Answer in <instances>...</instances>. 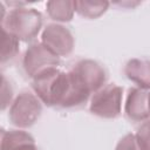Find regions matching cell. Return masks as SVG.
Returning a JSON list of instances; mask_svg holds the SVG:
<instances>
[{
	"label": "cell",
	"mask_w": 150,
	"mask_h": 150,
	"mask_svg": "<svg viewBox=\"0 0 150 150\" xmlns=\"http://www.w3.org/2000/svg\"><path fill=\"white\" fill-rule=\"evenodd\" d=\"M32 88L46 105L64 109L81 107L93 95L73 69L62 71L57 67L46 69L34 76Z\"/></svg>",
	"instance_id": "6da1fadb"
},
{
	"label": "cell",
	"mask_w": 150,
	"mask_h": 150,
	"mask_svg": "<svg viewBox=\"0 0 150 150\" xmlns=\"http://www.w3.org/2000/svg\"><path fill=\"white\" fill-rule=\"evenodd\" d=\"M42 27V15L35 8L23 6L11 9L1 19V28L6 29L21 41L33 40Z\"/></svg>",
	"instance_id": "7a4b0ae2"
},
{
	"label": "cell",
	"mask_w": 150,
	"mask_h": 150,
	"mask_svg": "<svg viewBox=\"0 0 150 150\" xmlns=\"http://www.w3.org/2000/svg\"><path fill=\"white\" fill-rule=\"evenodd\" d=\"M42 112L41 100L30 91L20 93L12 102L8 111L11 123L20 129L32 127Z\"/></svg>",
	"instance_id": "3957f363"
},
{
	"label": "cell",
	"mask_w": 150,
	"mask_h": 150,
	"mask_svg": "<svg viewBox=\"0 0 150 150\" xmlns=\"http://www.w3.org/2000/svg\"><path fill=\"white\" fill-rule=\"evenodd\" d=\"M123 88L109 83L93 94L90 97V112L102 118H116L121 114Z\"/></svg>",
	"instance_id": "277c9868"
},
{
	"label": "cell",
	"mask_w": 150,
	"mask_h": 150,
	"mask_svg": "<svg viewBox=\"0 0 150 150\" xmlns=\"http://www.w3.org/2000/svg\"><path fill=\"white\" fill-rule=\"evenodd\" d=\"M60 64V57L53 54L47 47L41 42H35L30 45L25 52L22 66L28 76L32 79L40 74L41 71L57 67Z\"/></svg>",
	"instance_id": "5b68a950"
},
{
	"label": "cell",
	"mask_w": 150,
	"mask_h": 150,
	"mask_svg": "<svg viewBox=\"0 0 150 150\" xmlns=\"http://www.w3.org/2000/svg\"><path fill=\"white\" fill-rule=\"evenodd\" d=\"M41 43L53 54L61 57L67 56L73 52L75 41L71 32L67 27L60 23H49L42 32Z\"/></svg>",
	"instance_id": "8992f818"
},
{
	"label": "cell",
	"mask_w": 150,
	"mask_h": 150,
	"mask_svg": "<svg viewBox=\"0 0 150 150\" xmlns=\"http://www.w3.org/2000/svg\"><path fill=\"white\" fill-rule=\"evenodd\" d=\"M83 81L91 94L105 86L107 71L102 64L94 60H80L71 68Z\"/></svg>",
	"instance_id": "52a82bcc"
},
{
	"label": "cell",
	"mask_w": 150,
	"mask_h": 150,
	"mask_svg": "<svg viewBox=\"0 0 150 150\" xmlns=\"http://www.w3.org/2000/svg\"><path fill=\"white\" fill-rule=\"evenodd\" d=\"M124 112L129 120L134 122H144L150 118L148 107V90L134 87L128 91Z\"/></svg>",
	"instance_id": "ba28073f"
},
{
	"label": "cell",
	"mask_w": 150,
	"mask_h": 150,
	"mask_svg": "<svg viewBox=\"0 0 150 150\" xmlns=\"http://www.w3.org/2000/svg\"><path fill=\"white\" fill-rule=\"evenodd\" d=\"M1 150H39L33 136L22 130H2Z\"/></svg>",
	"instance_id": "9c48e42d"
},
{
	"label": "cell",
	"mask_w": 150,
	"mask_h": 150,
	"mask_svg": "<svg viewBox=\"0 0 150 150\" xmlns=\"http://www.w3.org/2000/svg\"><path fill=\"white\" fill-rule=\"evenodd\" d=\"M125 76L134 82L137 88L150 89V60L146 59H131L124 66Z\"/></svg>",
	"instance_id": "30bf717a"
},
{
	"label": "cell",
	"mask_w": 150,
	"mask_h": 150,
	"mask_svg": "<svg viewBox=\"0 0 150 150\" xmlns=\"http://www.w3.org/2000/svg\"><path fill=\"white\" fill-rule=\"evenodd\" d=\"M48 16L56 22H68L73 19L75 13V1L54 0L46 4Z\"/></svg>",
	"instance_id": "8fae6325"
},
{
	"label": "cell",
	"mask_w": 150,
	"mask_h": 150,
	"mask_svg": "<svg viewBox=\"0 0 150 150\" xmlns=\"http://www.w3.org/2000/svg\"><path fill=\"white\" fill-rule=\"evenodd\" d=\"M109 5L108 1H75V12L83 18L96 19L108 9Z\"/></svg>",
	"instance_id": "7c38bea8"
},
{
	"label": "cell",
	"mask_w": 150,
	"mask_h": 150,
	"mask_svg": "<svg viewBox=\"0 0 150 150\" xmlns=\"http://www.w3.org/2000/svg\"><path fill=\"white\" fill-rule=\"evenodd\" d=\"M2 34V48H1V64L4 66L7 61L13 60L16 54L19 53V45L20 40L7 32L6 29L1 28Z\"/></svg>",
	"instance_id": "4fadbf2b"
},
{
	"label": "cell",
	"mask_w": 150,
	"mask_h": 150,
	"mask_svg": "<svg viewBox=\"0 0 150 150\" xmlns=\"http://www.w3.org/2000/svg\"><path fill=\"white\" fill-rule=\"evenodd\" d=\"M135 136L142 150H150V118L142 122Z\"/></svg>",
	"instance_id": "5bb4252c"
},
{
	"label": "cell",
	"mask_w": 150,
	"mask_h": 150,
	"mask_svg": "<svg viewBox=\"0 0 150 150\" xmlns=\"http://www.w3.org/2000/svg\"><path fill=\"white\" fill-rule=\"evenodd\" d=\"M115 150H142V149L137 143L135 134H127L118 141Z\"/></svg>",
	"instance_id": "9a60e30c"
},
{
	"label": "cell",
	"mask_w": 150,
	"mask_h": 150,
	"mask_svg": "<svg viewBox=\"0 0 150 150\" xmlns=\"http://www.w3.org/2000/svg\"><path fill=\"white\" fill-rule=\"evenodd\" d=\"M13 98V89L7 81L6 76L2 75V87H1V109L5 110L8 105L12 104Z\"/></svg>",
	"instance_id": "2e32d148"
},
{
	"label": "cell",
	"mask_w": 150,
	"mask_h": 150,
	"mask_svg": "<svg viewBox=\"0 0 150 150\" xmlns=\"http://www.w3.org/2000/svg\"><path fill=\"white\" fill-rule=\"evenodd\" d=\"M148 107H149V112H150V91H148Z\"/></svg>",
	"instance_id": "e0dca14e"
}]
</instances>
